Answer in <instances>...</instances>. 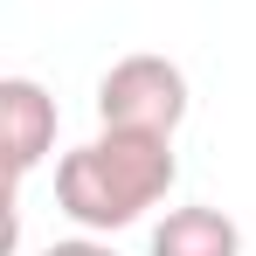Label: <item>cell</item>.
I'll return each mask as SVG.
<instances>
[{
  "mask_svg": "<svg viewBox=\"0 0 256 256\" xmlns=\"http://www.w3.org/2000/svg\"><path fill=\"white\" fill-rule=\"evenodd\" d=\"M180 180V160H173V138H152V132H97L90 146H70L56 160V208L70 214L90 236H118L132 222L160 208Z\"/></svg>",
  "mask_w": 256,
  "mask_h": 256,
  "instance_id": "cell-1",
  "label": "cell"
},
{
  "mask_svg": "<svg viewBox=\"0 0 256 256\" xmlns=\"http://www.w3.org/2000/svg\"><path fill=\"white\" fill-rule=\"evenodd\" d=\"M187 76L166 56H118L104 76H97V118L111 132H152V138H173L187 125Z\"/></svg>",
  "mask_w": 256,
  "mask_h": 256,
  "instance_id": "cell-2",
  "label": "cell"
},
{
  "mask_svg": "<svg viewBox=\"0 0 256 256\" xmlns=\"http://www.w3.org/2000/svg\"><path fill=\"white\" fill-rule=\"evenodd\" d=\"M0 132H7V180L21 187L56 152V97L35 76H0Z\"/></svg>",
  "mask_w": 256,
  "mask_h": 256,
  "instance_id": "cell-3",
  "label": "cell"
},
{
  "mask_svg": "<svg viewBox=\"0 0 256 256\" xmlns=\"http://www.w3.org/2000/svg\"><path fill=\"white\" fill-rule=\"evenodd\" d=\"M152 256H242V228L208 201L166 208V222L152 228Z\"/></svg>",
  "mask_w": 256,
  "mask_h": 256,
  "instance_id": "cell-4",
  "label": "cell"
},
{
  "mask_svg": "<svg viewBox=\"0 0 256 256\" xmlns=\"http://www.w3.org/2000/svg\"><path fill=\"white\" fill-rule=\"evenodd\" d=\"M42 256H118V250H111L104 236H90V228H84V236H70V242H48Z\"/></svg>",
  "mask_w": 256,
  "mask_h": 256,
  "instance_id": "cell-5",
  "label": "cell"
}]
</instances>
